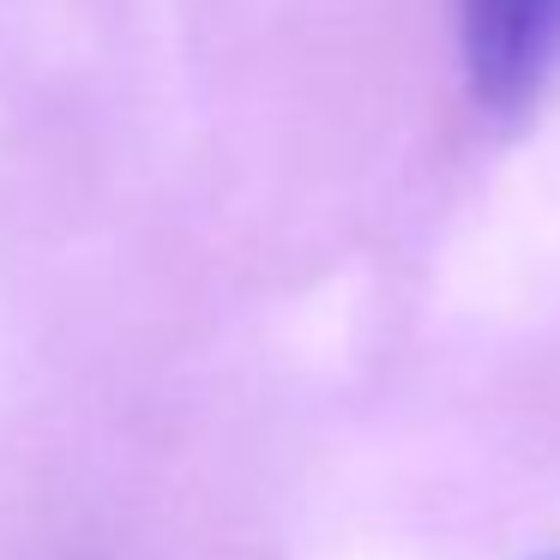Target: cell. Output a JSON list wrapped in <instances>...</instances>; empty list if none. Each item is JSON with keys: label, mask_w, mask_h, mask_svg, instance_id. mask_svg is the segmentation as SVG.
Segmentation results:
<instances>
[{"label": "cell", "mask_w": 560, "mask_h": 560, "mask_svg": "<svg viewBox=\"0 0 560 560\" xmlns=\"http://www.w3.org/2000/svg\"><path fill=\"white\" fill-rule=\"evenodd\" d=\"M458 31L488 109H524L560 67V0H458Z\"/></svg>", "instance_id": "cell-1"}, {"label": "cell", "mask_w": 560, "mask_h": 560, "mask_svg": "<svg viewBox=\"0 0 560 560\" xmlns=\"http://www.w3.org/2000/svg\"><path fill=\"white\" fill-rule=\"evenodd\" d=\"M555 560H560V555H555Z\"/></svg>", "instance_id": "cell-2"}]
</instances>
